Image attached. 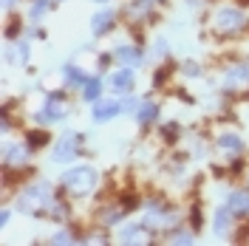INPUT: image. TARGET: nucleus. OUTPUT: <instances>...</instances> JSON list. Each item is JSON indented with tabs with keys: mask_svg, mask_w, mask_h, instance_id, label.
<instances>
[{
	"mask_svg": "<svg viewBox=\"0 0 249 246\" xmlns=\"http://www.w3.org/2000/svg\"><path fill=\"white\" fill-rule=\"evenodd\" d=\"M93 184H96V173L93 167H74V170H65L62 173V187L71 190V193H91Z\"/></svg>",
	"mask_w": 249,
	"mask_h": 246,
	"instance_id": "nucleus-1",
	"label": "nucleus"
},
{
	"mask_svg": "<svg viewBox=\"0 0 249 246\" xmlns=\"http://www.w3.org/2000/svg\"><path fill=\"white\" fill-rule=\"evenodd\" d=\"M215 29L221 34H238V31L247 29V17L238 9H221L215 15Z\"/></svg>",
	"mask_w": 249,
	"mask_h": 246,
	"instance_id": "nucleus-2",
	"label": "nucleus"
},
{
	"mask_svg": "<svg viewBox=\"0 0 249 246\" xmlns=\"http://www.w3.org/2000/svg\"><path fill=\"white\" fill-rule=\"evenodd\" d=\"M79 141L82 139L77 133H65V136L57 141V147H54V161H71L79 150Z\"/></svg>",
	"mask_w": 249,
	"mask_h": 246,
	"instance_id": "nucleus-3",
	"label": "nucleus"
},
{
	"mask_svg": "<svg viewBox=\"0 0 249 246\" xmlns=\"http://www.w3.org/2000/svg\"><path fill=\"white\" fill-rule=\"evenodd\" d=\"M48 195H51V190H48V184H34L26 190V195L20 198V210H29L31 201H37V204H46Z\"/></svg>",
	"mask_w": 249,
	"mask_h": 246,
	"instance_id": "nucleus-4",
	"label": "nucleus"
},
{
	"mask_svg": "<svg viewBox=\"0 0 249 246\" xmlns=\"http://www.w3.org/2000/svg\"><path fill=\"white\" fill-rule=\"evenodd\" d=\"M62 113H65V110H62V105L57 102V96H51V99H48V105L40 110L34 119H37V122H43V124H51V122H57V119H62Z\"/></svg>",
	"mask_w": 249,
	"mask_h": 246,
	"instance_id": "nucleus-5",
	"label": "nucleus"
},
{
	"mask_svg": "<svg viewBox=\"0 0 249 246\" xmlns=\"http://www.w3.org/2000/svg\"><path fill=\"white\" fill-rule=\"evenodd\" d=\"M110 26H113V12L110 9H102V12H96L91 17V31L96 37H102L105 31H110Z\"/></svg>",
	"mask_w": 249,
	"mask_h": 246,
	"instance_id": "nucleus-6",
	"label": "nucleus"
},
{
	"mask_svg": "<svg viewBox=\"0 0 249 246\" xmlns=\"http://www.w3.org/2000/svg\"><path fill=\"white\" fill-rule=\"evenodd\" d=\"M119 110H122L119 102H96V105H93V119H96V122H108V119H113Z\"/></svg>",
	"mask_w": 249,
	"mask_h": 246,
	"instance_id": "nucleus-7",
	"label": "nucleus"
},
{
	"mask_svg": "<svg viewBox=\"0 0 249 246\" xmlns=\"http://www.w3.org/2000/svg\"><path fill=\"white\" fill-rule=\"evenodd\" d=\"M110 85H113L116 91H130V85H133V68H130V65H124L119 74H113V77H110Z\"/></svg>",
	"mask_w": 249,
	"mask_h": 246,
	"instance_id": "nucleus-8",
	"label": "nucleus"
},
{
	"mask_svg": "<svg viewBox=\"0 0 249 246\" xmlns=\"http://www.w3.org/2000/svg\"><path fill=\"white\" fill-rule=\"evenodd\" d=\"M99 93H102V82L96 77H88L82 82V99H85V102H96Z\"/></svg>",
	"mask_w": 249,
	"mask_h": 246,
	"instance_id": "nucleus-9",
	"label": "nucleus"
},
{
	"mask_svg": "<svg viewBox=\"0 0 249 246\" xmlns=\"http://www.w3.org/2000/svg\"><path fill=\"white\" fill-rule=\"evenodd\" d=\"M230 210L235 215H249V193H232L230 195Z\"/></svg>",
	"mask_w": 249,
	"mask_h": 246,
	"instance_id": "nucleus-10",
	"label": "nucleus"
},
{
	"mask_svg": "<svg viewBox=\"0 0 249 246\" xmlns=\"http://www.w3.org/2000/svg\"><path fill=\"white\" fill-rule=\"evenodd\" d=\"M116 60L122 62V65H139V60H142V54H139V48H130V46H122L119 51H116Z\"/></svg>",
	"mask_w": 249,
	"mask_h": 246,
	"instance_id": "nucleus-11",
	"label": "nucleus"
},
{
	"mask_svg": "<svg viewBox=\"0 0 249 246\" xmlns=\"http://www.w3.org/2000/svg\"><path fill=\"white\" fill-rule=\"evenodd\" d=\"M218 147L221 150H230V153H241L244 150V139H238L235 133H224L218 139Z\"/></svg>",
	"mask_w": 249,
	"mask_h": 246,
	"instance_id": "nucleus-12",
	"label": "nucleus"
},
{
	"mask_svg": "<svg viewBox=\"0 0 249 246\" xmlns=\"http://www.w3.org/2000/svg\"><path fill=\"white\" fill-rule=\"evenodd\" d=\"M232 215H235V212L230 210V204H227V207H221V210L215 212V232H218V235H221V232H224L227 227H230Z\"/></svg>",
	"mask_w": 249,
	"mask_h": 246,
	"instance_id": "nucleus-13",
	"label": "nucleus"
},
{
	"mask_svg": "<svg viewBox=\"0 0 249 246\" xmlns=\"http://www.w3.org/2000/svg\"><path fill=\"white\" fill-rule=\"evenodd\" d=\"M62 74H65V82H68V85H82V82H85V74L79 71L77 65H65Z\"/></svg>",
	"mask_w": 249,
	"mask_h": 246,
	"instance_id": "nucleus-14",
	"label": "nucleus"
},
{
	"mask_svg": "<svg viewBox=\"0 0 249 246\" xmlns=\"http://www.w3.org/2000/svg\"><path fill=\"white\" fill-rule=\"evenodd\" d=\"M227 82H249V65H235L232 71L227 74Z\"/></svg>",
	"mask_w": 249,
	"mask_h": 246,
	"instance_id": "nucleus-15",
	"label": "nucleus"
},
{
	"mask_svg": "<svg viewBox=\"0 0 249 246\" xmlns=\"http://www.w3.org/2000/svg\"><path fill=\"white\" fill-rule=\"evenodd\" d=\"M23 156H26V147H6L3 161H6V164H20V161H23Z\"/></svg>",
	"mask_w": 249,
	"mask_h": 246,
	"instance_id": "nucleus-16",
	"label": "nucleus"
},
{
	"mask_svg": "<svg viewBox=\"0 0 249 246\" xmlns=\"http://www.w3.org/2000/svg\"><path fill=\"white\" fill-rule=\"evenodd\" d=\"M156 113H159V108H156V105H150V102H147V105H144V108L139 110V122L142 124H150L156 119Z\"/></svg>",
	"mask_w": 249,
	"mask_h": 246,
	"instance_id": "nucleus-17",
	"label": "nucleus"
},
{
	"mask_svg": "<svg viewBox=\"0 0 249 246\" xmlns=\"http://www.w3.org/2000/svg\"><path fill=\"white\" fill-rule=\"evenodd\" d=\"M48 12V0H34V6H31V17L37 20V17H43Z\"/></svg>",
	"mask_w": 249,
	"mask_h": 246,
	"instance_id": "nucleus-18",
	"label": "nucleus"
},
{
	"mask_svg": "<svg viewBox=\"0 0 249 246\" xmlns=\"http://www.w3.org/2000/svg\"><path fill=\"white\" fill-rule=\"evenodd\" d=\"M46 133H29V147L31 150H37V147H43L46 144Z\"/></svg>",
	"mask_w": 249,
	"mask_h": 246,
	"instance_id": "nucleus-19",
	"label": "nucleus"
},
{
	"mask_svg": "<svg viewBox=\"0 0 249 246\" xmlns=\"http://www.w3.org/2000/svg\"><path fill=\"white\" fill-rule=\"evenodd\" d=\"M12 60H15V62H26V60H29V48H26V46H15Z\"/></svg>",
	"mask_w": 249,
	"mask_h": 246,
	"instance_id": "nucleus-20",
	"label": "nucleus"
},
{
	"mask_svg": "<svg viewBox=\"0 0 249 246\" xmlns=\"http://www.w3.org/2000/svg\"><path fill=\"white\" fill-rule=\"evenodd\" d=\"M136 229H139V227H127V229L122 232V241H124V244H127V241H136Z\"/></svg>",
	"mask_w": 249,
	"mask_h": 246,
	"instance_id": "nucleus-21",
	"label": "nucleus"
},
{
	"mask_svg": "<svg viewBox=\"0 0 249 246\" xmlns=\"http://www.w3.org/2000/svg\"><path fill=\"white\" fill-rule=\"evenodd\" d=\"M184 68H187V74H190V77H196V74H198V68H196V65H193V62H187Z\"/></svg>",
	"mask_w": 249,
	"mask_h": 246,
	"instance_id": "nucleus-22",
	"label": "nucleus"
},
{
	"mask_svg": "<svg viewBox=\"0 0 249 246\" xmlns=\"http://www.w3.org/2000/svg\"><path fill=\"white\" fill-rule=\"evenodd\" d=\"M12 3H15V0H3V6H6V9H12Z\"/></svg>",
	"mask_w": 249,
	"mask_h": 246,
	"instance_id": "nucleus-23",
	"label": "nucleus"
}]
</instances>
